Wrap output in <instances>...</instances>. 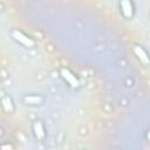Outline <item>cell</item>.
Segmentation results:
<instances>
[{"instance_id":"obj_1","label":"cell","mask_w":150,"mask_h":150,"mask_svg":"<svg viewBox=\"0 0 150 150\" xmlns=\"http://www.w3.org/2000/svg\"><path fill=\"white\" fill-rule=\"evenodd\" d=\"M11 35H12V38H13L19 45H21L22 47L33 48V47L35 46V41H34L29 35H27L26 33H23V32L20 30V29H12Z\"/></svg>"},{"instance_id":"obj_2","label":"cell","mask_w":150,"mask_h":150,"mask_svg":"<svg viewBox=\"0 0 150 150\" xmlns=\"http://www.w3.org/2000/svg\"><path fill=\"white\" fill-rule=\"evenodd\" d=\"M59 73H60L61 79H62L69 87H71V88H79V87H80V80H79V77H77L70 69L62 67V68H60Z\"/></svg>"},{"instance_id":"obj_3","label":"cell","mask_w":150,"mask_h":150,"mask_svg":"<svg viewBox=\"0 0 150 150\" xmlns=\"http://www.w3.org/2000/svg\"><path fill=\"white\" fill-rule=\"evenodd\" d=\"M120 11L124 19H132L135 15V5L132 0H120Z\"/></svg>"},{"instance_id":"obj_4","label":"cell","mask_w":150,"mask_h":150,"mask_svg":"<svg viewBox=\"0 0 150 150\" xmlns=\"http://www.w3.org/2000/svg\"><path fill=\"white\" fill-rule=\"evenodd\" d=\"M132 52L136 56V59L144 66H149L150 64V55L149 53L144 49V47L139 46V45H134L132 46Z\"/></svg>"},{"instance_id":"obj_5","label":"cell","mask_w":150,"mask_h":150,"mask_svg":"<svg viewBox=\"0 0 150 150\" xmlns=\"http://www.w3.org/2000/svg\"><path fill=\"white\" fill-rule=\"evenodd\" d=\"M32 131H33L34 137L38 141L42 142L46 138V129H45V125H43L42 121H40V120L33 121V123H32Z\"/></svg>"},{"instance_id":"obj_6","label":"cell","mask_w":150,"mask_h":150,"mask_svg":"<svg viewBox=\"0 0 150 150\" xmlns=\"http://www.w3.org/2000/svg\"><path fill=\"white\" fill-rule=\"evenodd\" d=\"M22 102L27 105H40L45 102V97L39 94H27L22 97Z\"/></svg>"},{"instance_id":"obj_7","label":"cell","mask_w":150,"mask_h":150,"mask_svg":"<svg viewBox=\"0 0 150 150\" xmlns=\"http://www.w3.org/2000/svg\"><path fill=\"white\" fill-rule=\"evenodd\" d=\"M2 108L5 109L6 112H13L14 111V103L11 96L4 95L2 96Z\"/></svg>"}]
</instances>
